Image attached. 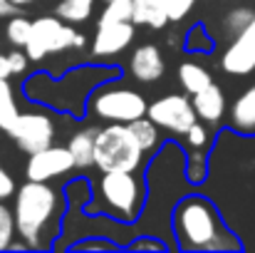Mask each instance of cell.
Masks as SVG:
<instances>
[{
  "instance_id": "obj_5",
  "label": "cell",
  "mask_w": 255,
  "mask_h": 253,
  "mask_svg": "<svg viewBox=\"0 0 255 253\" xmlns=\"http://www.w3.org/2000/svg\"><path fill=\"white\" fill-rule=\"evenodd\" d=\"M72 47H85V35L77 32L75 27L65 25L60 17H37L30 27V37L25 42V55L27 60H42L52 52L72 50Z\"/></svg>"
},
{
  "instance_id": "obj_8",
  "label": "cell",
  "mask_w": 255,
  "mask_h": 253,
  "mask_svg": "<svg viewBox=\"0 0 255 253\" xmlns=\"http://www.w3.org/2000/svg\"><path fill=\"white\" fill-rule=\"evenodd\" d=\"M7 134L15 139V144L22 152L35 154V152L52 144L55 124L47 114H17V119L7 129Z\"/></svg>"
},
{
  "instance_id": "obj_2",
  "label": "cell",
  "mask_w": 255,
  "mask_h": 253,
  "mask_svg": "<svg viewBox=\"0 0 255 253\" xmlns=\"http://www.w3.org/2000/svg\"><path fill=\"white\" fill-rule=\"evenodd\" d=\"M60 214V199L47 181H32L22 184L15 196V231L30 249H42V236L50 229V224Z\"/></svg>"
},
{
  "instance_id": "obj_27",
  "label": "cell",
  "mask_w": 255,
  "mask_h": 253,
  "mask_svg": "<svg viewBox=\"0 0 255 253\" xmlns=\"http://www.w3.org/2000/svg\"><path fill=\"white\" fill-rule=\"evenodd\" d=\"M186 139H188V144L193 147V149H203L206 144H208V132H206V127L203 124H198V119L186 129Z\"/></svg>"
},
{
  "instance_id": "obj_22",
  "label": "cell",
  "mask_w": 255,
  "mask_h": 253,
  "mask_svg": "<svg viewBox=\"0 0 255 253\" xmlns=\"http://www.w3.org/2000/svg\"><path fill=\"white\" fill-rule=\"evenodd\" d=\"M253 20H255V12L251 10V7H236V10H231V12L226 15L223 27H226L228 32L238 35V32H243V30H246Z\"/></svg>"
},
{
  "instance_id": "obj_33",
  "label": "cell",
  "mask_w": 255,
  "mask_h": 253,
  "mask_svg": "<svg viewBox=\"0 0 255 253\" xmlns=\"http://www.w3.org/2000/svg\"><path fill=\"white\" fill-rule=\"evenodd\" d=\"M7 15H15V5L10 0H0V17H7Z\"/></svg>"
},
{
  "instance_id": "obj_31",
  "label": "cell",
  "mask_w": 255,
  "mask_h": 253,
  "mask_svg": "<svg viewBox=\"0 0 255 253\" xmlns=\"http://www.w3.org/2000/svg\"><path fill=\"white\" fill-rule=\"evenodd\" d=\"M12 191H15V181H12V176L0 167V201L7 199V196H12Z\"/></svg>"
},
{
  "instance_id": "obj_30",
  "label": "cell",
  "mask_w": 255,
  "mask_h": 253,
  "mask_svg": "<svg viewBox=\"0 0 255 253\" xmlns=\"http://www.w3.org/2000/svg\"><path fill=\"white\" fill-rule=\"evenodd\" d=\"M131 251H166V244L156 241V239H139L129 246Z\"/></svg>"
},
{
  "instance_id": "obj_26",
  "label": "cell",
  "mask_w": 255,
  "mask_h": 253,
  "mask_svg": "<svg viewBox=\"0 0 255 253\" xmlns=\"http://www.w3.org/2000/svg\"><path fill=\"white\" fill-rule=\"evenodd\" d=\"M186 176H188V181H193V184L203 181V176H206V157H203V154H191V157H188Z\"/></svg>"
},
{
  "instance_id": "obj_20",
  "label": "cell",
  "mask_w": 255,
  "mask_h": 253,
  "mask_svg": "<svg viewBox=\"0 0 255 253\" xmlns=\"http://www.w3.org/2000/svg\"><path fill=\"white\" fill-rule=\"evenodd\" d=\"M17 104L12 97V87L7 80H0V129L7 132L12 127V122L17 119Z\"/></svg>"
},
{
  "instance_id": "obj_35",
  "label": "cell",
  "mask_w": 255,
  "mask_h": 253,
  "mask_svg": "<svg viewBox=\"0 0 255 253\" xmlns=\"http://www.w3.org/2000/svg\"><path fill=\"white\" fill-rule=\"evenodd\" d=\"M104 2H107V0H104Z\"/></svg>"
},
{
  "instance_id": "obj_3",
  "label": "cell",
  "mask_w": 255,
  "mask_h": 253,
  "mask_svg": "<svg viewBox=\"0 0 255 253\" xmlns=\"http://www.w3.org/2000/svg\"><path fill=\"white\" fill-rule=\"evenodd\" d=\"M144 149L131 134L129 124L112 122L97 129L94 139V164L102 171H136L141 164Z\"/></svg>"
},
{
  "instance_id": "obj_25",
  "label": "cell",
  "mask_w": 255,
  "mask_h": 253,
  "mask_svg": "<svg viewBox=\"0 0 255 253\" xmlns=\"http://www.w3.org/2000/svg\"><path fill=\"white\" fill-rule=\"evenodd\" d=\"M164 2V7H166V15H169V20H183L186 15H188V10L193 7V2L196 0H161Z\"/></svg>"
},
{
  "instance_id": "obj_15",
  "label": "cell",
  "mask_w": 255,
  "mask_h": 253,
  "mask_svg": "<svg viewBox=\"0 0 255 253\" xmlns=\"http://www.w3.org/2000/svg\"><path fill=\"white\" fill-rule=\"evenodd\" d=\"M94 139H97V129H82V132L72 134L67 149H70L77 169H87L94 164Z\"/></svg>"
},
{
  "instance_id": "obj_18",
  "label": "cell",
  "mask_w": 255,
  "mask_h": 253,
  "mask_svg": "<svg viewBox=\"0 0 255 253\" xmlns=\"http://www.w3.org/2000/svg\"><path fill=\"white\" fill-rule=\"evenodd\" d=\"M129 129H131V134L136 137V142L141 144L144 152H151L159 144V129H156V124L146 114L139 117V119H134V122H129Z\"/></svg>"
},
{
  "instance_id": "obj_16",
  "label": "cell",
  "mask_w": 255,
  "mask_h": 253,
  "mask_svg": "<svg viewBox=\"0 0 255 253\" xmlns=\"http://www.w3.org/2000/svg\"><path fill=\"white\" fill-rule=\"evenodd\" d=\"M134 22L136 25H149L154 30L164 27L169 22L164 2L161 0H134Z\"/></svg>"
},
{
  "instance_id": "obj_13",
  "label": "cell",
  "mask_w": 255,
  "mask_h": 253,
  "mask_svg": "<svg viewBox=\"0 0 255 253\" xmlns=\"http://www.w3.org/2000/svg\"><path fill=\"white\" fill-rule=\"evenodd\" d=\"M191 104L196 109V117H201L208 124L221 122V117L226 114V97H223V89L216 82L206 84L201 92H196Z\"/></svg>"
},
{
  "instance_id": "obj_4",
  "label": "cell",
  "mask_w": 255,
  "mask_h": 253,
  "mask_svg": "<svg viewBox=\"0 0 255 253\" xmlns=\"http://www.w3.org/2000/svg\"><path fill=\"white\" fill-rule=\"evenodd\" d=\"M99 194L112 216L131 221L139 216L144 201V184L134 171H104L99 181Z\"/></svg>"
},
{
  "instance_id": "obj_10",
  "label": "cell",
  "mask_w": 255,
  "mask_h": 253,
  "mask_svg": "<svg viewBox=\"0 0 255 253\" xmlns=\"http://www.w3.org/2000/svg\"><path fill=\"white\" fill-rule=\"evenodd\" d=\"M221 67L228 75H251L255 70V20L236 35L233 45L226 50Z\"/></svg>"
},
{
  "instance_id": "obj_19",
  "label": "cell",
  "mask_w": 255,
  "mask_h": 253,
  "mask_svg": "<svg viewBox=\"0 0 255 253\" xmlns=\"http://www.w3.org/2000/svg\"><path fill=\"white\" fill-rule=\"evenodd\" d=\"M97 22H134V0H107Z\"/></svg>"
},
{
  "instance_id": "obj_7",
  "label": "cell",
  "mask_w": 255,
  "mask_h": 253,
  "mask_svg": "<svg viewBox=\"0 0 255 253\" xmlns=\"http://www.w3.org/2000/svg\"><path fill=\"white\" fill-rule=\"evenodd\" d=\"M146 117L156 127L173 132V134H186V129L198 119L191 99L183 97V94H166V97L151 102L146 107Z\"/></svg>"
},
{
  "instance_id": "obj_9",
  "label": "cell",
  "mask_w": 255,
  "mask_h": 253,
  "mask_svg": "<svg viewBox=\"0 0 255 253\" xmlns=\"http://www.w3.org/2000/svg\"><path fill=\"white\" fill-rule=\"evenodd\" d=\"M70 169H75L70 149H67V147H52V144H50V147H45V149L30 154L25 174H27V179H32V181H50V179H55V176L67 174Z\"/></svg>"
},
{
  "instance_id": "obj_28",
  "label": "cell",
  "mask_w": 255,
  "mask_h": 253,
  "mask_svg": "<svg viewBox=\"0 0 255 253\" xmlns=\"http://www.w3.org/2000/svg\"><path fill=\"white\" fill-rule=\"evenodd\" d=\"M75 251H114L117 244L114 241H102V239H94V241H80L72 246Z\"/></svg>"
},
{
  "instance_id": "obj_14",
  "label": "cell",
  "mask_w": 255,
  "mask_h": 253,
  "mask_svg": "<svg viewBox=\"0 0 255 253\" xmlns=\"http://www.w3.org/2000/svg\"><path fill=\"white\" fill-rule=\"evenodd\" d=\"M231 129L241 137H255V82L246 87L231 107Z\"/></svg>"
},
{
  "instance_id": "obj_17",
  "label": "cell",
  "mask_w": 255,
  "mask_h": 253,
  "mask_svg": "<svg viewBox=\"0 0 255 253\" xmlns=\"http://www.w3.org/2000/svg\"><path fill=\"white\" fill-rule=\"evenodd\" d=\"M178 82H181V87L188 94H196V92H201L206 84H211L213 80H211V75H208L206 67H201L196 62H183L178 67Z\"/></svg>"
},
{
  "instance_id": "obj_12",
  "label": "cell",
  "mask_w": 255,
  "mask_h": 253,
  "mask_svg": "<svg viewBox=\"0 0 255 253\" xmlns=\"http://www.w3.org/2000/svg\"><path fill=\"white\" fill-rule=\"evenodd\" d=\"M129 67H131V75L139 82H156V80H161V75L166 70V62H164L161 50L154 42H146V45H139L134 50Z\"/></svg>"
},
{
  "instance_id": "obj_23",
  "label": "cell",
  "mask_w": 255,
  "mask_h": 253,
  "mask_svg": "<svg viewBox=\"0 0 255 253\" xmlns=\"http://www.w3.org/2000/svg\"><path fill=\"white\" fill-rule=\"evenodd\" d=\"M30 27H32V22H30L27 17H10L7 30H5L10 45H15V47H25V42H27V37H30Z\"/></svg>"
},
{
  "instance_id": "obj_24",
  "label": "cell",
  "mask_w": 255,
  "mask_h": 253,
  "mask_svg": "<svg viewBox=\"0 0 255 253\" xmlns=\"http://www.w3.org/2000/svg\"><path fill=\"white\" fill-rule=\"evenodd\" d=\"M12 236H15V216L5 204H0V251L10 249Z\"/></svg>"
},
{
  "instance_id": "obj_1",
  "label": "cell",
  "mask_w": 255,
  "mask_h": 253,
  "mask_svg": "<svg viewBox=\"0 0 255 253\" xmlns=\"http://www.w3.org/2000/svg\"><path fill=\"white\" fill-rule=\"evenodd\" d=\"M176 246L181 251H238L241 241L228 231L218 206L201 196H183L171 216Z\"/></svg>"
},
{
  "instance_id": "obj_34",
  "label": "cell",
  "mask_w": 255,
  "mask_h": 253,
  "mask_svg": "<svg viewBox=\"0 0 255 253\" xmlns=\"http://www.w3.org/2000/svg\"><path fill=\"white\" fill-rule=\"evenodd\" d=\"M15 7H20V5H30V2H35V0H10Z\"/></svg>"
},
{
  "instance_id": "obj_11",
  "label": "cell",
  "mask_w": 255,
  "mask_h": 253,
  "mask_svg": "<svg viewBox=\"0 0 255 253\" xmlns=\"http://www.w3.org/2000/svg\"><path fill=\"white\" fill-rule=\"evenodd\" d=\"M134 40V22H97L92 52L97 57H112L127 50Z\"/></svg>"
},
{
  "instance_id": "obj_32",
  "label": "cell",
  "mask_w": 255,
  "mask_h": 253,
  "mask_svg": "<svg viewBox=\"0 0 255 253\" xmlns=\"http://www.w3.org/2000/svg\"><path fill=\"white\" fill-rule=\"evenodd\" d=\"M10 75H12V70H10L7 55H0V80H7Z\"/></svg>"
},
{
  "instance_id": "obj_6",
  "label": "cell",
  "mask_w": 255,
  "mask_h": 253,
  "mask_svg": "<svg viewBox=\"0 0 255 253\" xmlns=\"http://www.w3.org/2000/svg\"><path fill=\"white\" fill-rule=\"evenodd\" d=\"M92 107H94L97 117H102V119L129 124V122L144 117L149 104L134 89H102L92 99Z\"/></svg>"
},
{
  "instance_id": "obj_21",
  "label": "cell",
  "mask_w": 255,
  "mask_h": 253,
  "mask_svg": "<svg viewBox=\"0 0 255 253\" xmlns=\"http://www.w3.org/2000/svg\"><path fill=\"white\" fill-rule=\"evenodd\" d=\"M92 2L94 0H62L55 10V15L60 20H67V22H85L92 12Z\"/></svg>"
},
{
  "instance_id": "obj_29",
  "label": "cell",
  "mask_w": 255,
  "mask_h": 253,
  "mask_svg": "<svg viewBox=\"0 0 255 253\" xmlns=\"http://www.w3.org/2000/svg\"><path fill=\"white\" fill-rule=\"evenodd\" d=\"M7 62H10L12 75H20V72H25V67H27V55L20 52V50H12V52H7Z\"/></svg>"
}]
</instances>
